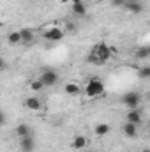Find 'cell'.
Here are the masks:
<instances>
[{
  "label": "cell",
  "instance_id": "obj_21",
  "mask_svg": "<svg viewBox=\"0 0 150 152\" xmlns=\"http://www.w3.org/2000/svg\"><path fill=\"white\" fill-rule=\"evenodd\" d=\"M66 34H73V32H76V25L73 23V21H66V30H64Z\"/></svg>",
  "mask_w": 150,
  "mask_h": 152
},
{
  "label": "cell",
  "instance_id": "obj_20",
  "mask_svg": "<svg viewBox=\"0 0 150 152\" xmlns=\"http://www.w3.org/2000/svg\"><path fill=\"white\" fill-rule=\"evenodd\" d=\"M138 76H140L141 80H147V78L150 76V67H149V66H143V67L138 71Z\"/></svg>",
  "mask_w": 150,
  "mask_h": 152
},
{
  "label": "cell",
  "instance_id": "obj_3",
  "mask_svg": "<svg viewBox=\"0 0 150 152\" xmlns=\"http://www.w3.org/2000/svg\"><path fill=\"white\" fill-rule=\"evenodd\" d=\"M120 101H122V104H124L125 108L134 110V108H138V106L141 104V96H140L138 92H127V94L122 96Z\"/></svg>",
  "mask_w": 150,
  "mask_h": 152
},
{
  "label": "cell",
  "instance_id": "obj_11",
  "mask_svg": "<svg viewBox=\"0 0 150 152\" xmlns=\"http://www.w3.org/2000/svg\"><path fill=\"white\" fill-rule=\"evenodd\" d=\"M71 9H73V12H74L76 16H79V18L87 16V5H85L83 0H73L71 2Z\"/></svg>",
  "mask_w": 150,
  "mask_h": 152
},
{
  "label": "cell",
  "instance_id": "obj_4",
  "mask_svg": "<svg viewBox=\"0 0 150 152\" xmlns=\"http://www.w3.org/2000/svg\"><path fill=\"white\" fill-rule=\"evenodd\" d=\"M58 73L57 71H53V69H46V71H42L41 76H39V80H41V83L44 85V88L46 87H55L57 83H58Z\"/></svg>",
  "mask_w": 150,
  "mask_h": 152
},
{
  "label": "cell",
  "instance_id": "obj_26",
  "mask_svg": "<svg viewBox=\"0 0 150 152\" xmlns=\"http://www.w3.org/2000/svg\"><path fill=\"white\" fill-rule=\"evenodd\" d=\"M83 2H97V0H83Z\"/></svg>",
  "mask_w": 150,
  "mask_h": 152
},
{
  "label": "cell",
  "instance_id": "obj_8",
  "mask_svg": "<svg viewBox=\"0 0 150 152\" xmlns=\"http://www.w3.org/2000/svg\"><path fill=\"white\" fill-rule=\"evenodd\" d=\"M124 9H127V11L133 12V14H141L145 7H143V2H141V0H125Z\"/></svg>",
  "mask_w": 150,
  "mask_h": 152
},
{
  "label": "cell",
  "instance_id": "obj_12",
  "mask_svg": "<svg viewBox=\"0 0 150 152\" xmlns=\"http://www.w3.org/2000/svg\"><path fill=\"white\" fill-rule=\"evenodd\" d=\"M122 133L127 136V138H136L138 136V126L131 124V122H125L124 127H122Z\"/></svg>",
  "mask_w": 150,
  "mask_h": 152
},
{
  "label": "cell",
  "instance_id": "obj_1",
  "mask_svg": "<svg viewBox=\"0 0 150 152\" xmlns=\"http://www.w3.org/2000/svg\"><path fill=\"white\" fill-rule=\"evenodd\" d=\"M111 57V48L104 42H95L90 50V55H88V62L90 64H95V66H103L110 60Z\"/></svg>",
  "mask_w": 150,
  "mask_h": 152
},
{
  "label": "cell",
  "instance_id": "obj_2",
  "mask_svg": "<svg viewBox=\"0 0 150 152\" xmlns=\"http://www.w3.org/2000/svg\"><path fill=\"white\" fill-rule=\"evenodd\" d=\"M104 92H106V88H104V83L99 80V78H92V80H88V83H87V87H85V94L88 96V97H101V96H104Z\"/></svg>",
  "mask_w": 150,
  "mask_h": 152
},
{
  "label": "cell",
  "instance_id": "obj_14",
  "mask_svg": "<svg viewBox=\"0 0 150 152\" xmlns=\"http://www.w3.org/2000/svg\"><path fill=\"white\" fill-rule=\"evenodd\" d=\"M81 87L78 83H66V94L67 96H79Z\"/></svg>",
  "mask_w": 150,
  "mask_h": 152
},
{
  "label": "cell",
  "instance_id": "obj_17",
  "mask_svg": "<svg viewBox=\"0 0 150 152\" xmlns=\"http://www.w3.org/2000/svg\"><path fill=\"white\" fill-rule=\"evenodd\" d=\"M85 145H87V138H85V136H76L74 140H73V143H71V147H73L74 151L83 149Z\"/></svg>",
  "mask_w": 150,
  "mask_h": 152
},
{
  "label": "cell",
  "instance_id": "obj_16",
  "mask_svg": "<svg viewBox=\"0 0 150 152\" xmlns=\"http://www.w3.org/2000/svg\"><path fill=\"white\" fill-rule=\"evenodd\" d=\"M134 55H136V58H138V60H147V58L150 57V48H149V46H143V48H138Z\"/></svg>",
  "mask_w": 150,
  "mask_h": 152
},
{
  "label": "cell",
  "instance_id": "obj_24",
  "mask_svg": "<svg viewBox=\"0 0 150 152\" xmlns=\"http://www.w3.org/2000/svg\"><path fill=\"white\" fill-rule=\"evenodd\" d=\"M4 124H5V113L0 112V126H4Z\"/></svg>",
  "mask_w": 150,
  "mask_h": 152
},
{
  "label": "cell",
  "instance_id": "obj_9",
  "mask_svg": "<svg viewBox=\"0 0 150 152\" xmlns=\"http://www.w3.org/2000/svg\"><path fill=\"white\" fill-rule=\"evenodd\" d=\"M125 122H131V124H134V126H140V124L143 122V115H141V112H140L138 108L129 110L127 115H125Z\"/></svg>",
  "mask_w": 150,
  "mask_h": 152
},
{
  "label": "cell",
  "instance_id": "obj_23",
  "mask_svg": "<svg viewBox=\"0 0 150 152\" xmlns=\"http://www.w3.org/2000/svg\"><path fill=\"white\" fill-rule=\"evenodd\" d=\"M5 69H7V62L0 57V71H5Z\"/></svg>",
  "mask_w": 150,
  "mask_h": 152
},
{
  "label": "cell",
  "instance_id": "obj_13",
  "mask_svg": "<svg viewBox=\"0 0 150 152\" xmlns=\"http://www.w3.org/2000/svg\"><path fill=\"white\" fill-rule=\"evenodd\" d=\"M14 133H16V136H18V138H23V136L32 134V129H30V126H28V124H18V126H16V129H14Z\"/></svg>",
  "mask_w": 150,
  "mask_h": 152
},
{
  "label": "cell",
  "instance_id": "obj_19",
  "mask_svg": "<svg viewBox=\"0 0 150 152\" xmlns=\"http://www.w3.org/2000/svg\"><path fill=\"white\" fill-rule=\"evenodd\" d=\"M44 88V85L41 83V80H34V81H30V90H36V92H39V90H42Z\"/></svg>",
  "mask_w": 150,
  "mask_h": 152
},
{
  "label": "cell",
  "instance_id": "obj_18",
  "mask_svg": "<svg viewBox=\"0 0 150 152\" xmlns=\"http://www.w3.org/2000/svg\"><path fill=\"white\" fill-rule=\"evenodd\" d=\"M7 42H9V44H20V32H18V30L9 32V34H7Z\"/></svg>",
  "mask_w": 150,
  "mask_h": 152
},
{
  "label": "cell",
  "instance_id": "obj_5",
  "mask_svg": "<svg viewBox=\"0 0 150 152\" xmlns=\"http://www.w3.org/2000/svg\"><path fill=\"white\" fill-rule=\"evenodd\" d=\"M64 36H66V32L60 27H50L48 30L42 32V37L46 41H50V42H58V41L64 39Z\"/></svg>",
  "mask_w": 150,
  "mask_h": 152
},
{
  "label": "cell",
  "instance_id": "obj_7",
  "mask_svg": "<svg viewBox=\"0 0 150 152\" xmlns=\"http://www.w3.org/2000/svg\"><path fill=\"white\" fill-rule=\"evenodd\" d=\"M20 149H21V152H34L36 151V138L32 134L20 138Z\"/></svg>",
  "mask_w": 150,
  "mask_h": 152
},
{
  "label": "cell",
  "instance_id": "obj_15",
  "mask_svg": "<svg viewBox=\"0 0 150 152\" xmlns=\"http://www.w3.org/2000/svg\"><path fill=\"white\" fill-rule=\"evenodd\" d=\"M110 131H111L110 124H97V126H95V129H94V133H95L97 136H106Z\"/></svg>",
  "mask_w": 150,
  "mask_h": 152
},
{
  "label": "cell",
  "instance_id": "obj_25",
  "mask_svg": "<svg viewBox=\"0 0 150 152\" xmlns=\"http://www.w3.org/2000/svg\"><path fill=\"white\" fill-rule=\"evenodd\" d=\"M60 2H62V4H71L73 0H60Z\"/></svg>",
  "mask_w": 150,
  "mask_h": 152
},
{
  "label": "cell",
  "instance_id": "obj_10",
  "mask_svg": "<svg viewBox=\"0 0 150 152\" xmlns=\"http://www.w3.org/2000/svg\"><path fill=\"white\" fill-rule=\"evenodd\" d=\"M23 104H25V108H28V110H32V112H39L41 108H42V101L36 97V96H30V97H27L25 101H23Z\"/></svg>",
  "mask_w": 150,
  "mask_h": 152
},
{
  "label": "cell",
  "instance_id": "obj_22",
  "mask_svg": "<svg viewBox=\"0 0 150 152\" xmlns=\"http://www.w3.org/2000/svg\"><path fill=\"white\" fill-rule=\"evenodd\" d=\"M125 0H111V5L113 7H124Z\"/></svg>",
  "mask_w": 150,
  "mask_h": 152
},
{
  "label": "cell",
  "instance_id": "obj_6",
  "mask_svg": "<svg viewBox=\"0 0 150 152\" xmlns=\"http://www.w3.org/2000/svg\"><path fill=\"white\" fill-rule=\"evenodd\" d=\"M18 32H20V44H23V46H30L36 41V30L34 28H21Z\"/></svg>",
  "mask_w": 150,
  "mask_h": 152
}]
</instances>
